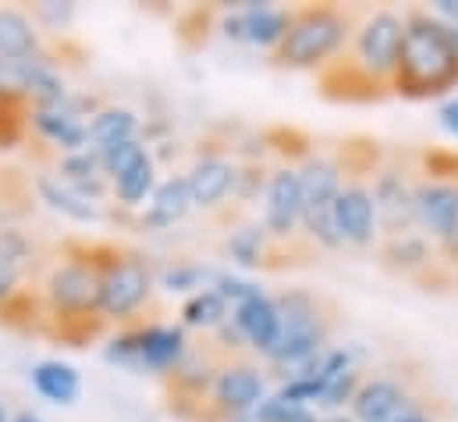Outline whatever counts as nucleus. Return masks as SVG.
<instances>
[{"mask_svg":"<svg viewBox=\"0 0 458 422\" xmlns=\"http://www.w3.org/2000/svg\"><path fill=\"white\" fill-rule=\"evenodd\" d=\"M391 89L405 100H448L458 89V46L452 29L430 11L405 14L402 57Z\"/></svg>","mask_w":458,"mask_h":422,"instance_id":"nucleus-1","label":"nucleus"},{"mask_svg":"<svg viewBox=\"0 0 458 422\" xmlns=\"http://www.w3.org/2000/svg\"><path fill=\"white\" fill-rule=\"evenodd\" d=\"M352 36H355L352 14H344L342 7H331V4H313V7L292 11L288 36L274 54L281 68L317 72V68H327L335 57H342Z\"/></svg>","mask_w":458,"mask_h":422,"instance_id":"nucleus-2","label":"nucleus"},{"mask_svg":"<svg viewBox=\"0 0 458 422\" xmlns=\"http://www.w3.org/2000/svg\"><path fill=\"white\" fill-rule=\"evenodd\" d=\"M277 309H281V337L270 348L267 362L281 373L310 362L313 355H320L324 348H331V316L320 295L306 291V288H288L277 295Z\"/></svg>","mask_w":458,"mask_h":422,"instance_id":"nucleus-3","label":"nucleus"},{"mask_svg":"<svg viewBox=\"0 0 458 422\" xmlns=\"http://www.w3.org/2000/svg\"><path fill=\"white\" fill-rule=\"evenodd\" d=\"M402 36H405V14L398 11H373L355 25V36L348 43L344 75L359 79L362 89H387L398 72L402 57Z\"/></svg>","mask_w":458,"mask_h":422,"instance_id":"nucleus-4","label":"nucleus"},{"mask_svg":"<svg viewBox=\"0 0 458 422\" xmlns=\"http://www.w3.org/2000/svg\"><path fill=\"white\" fill-rule=\"evenodd\" d=\"M302 174V231L313 245L320 249H344L338 224H335V207L344 189V171L335 156H306L299 164Z\"/></svg>","mask_w":458,"mask_h":422,"instance_id":"nucleus-5","label":"nucleus"},{"mask_svg":"<svg viewBox=\"0 0 458 422\" xmlns=\"http://www.w3.org/2000/svg\"><path fill=\"white\" fill-rule=\"evenodd\" d=\"M100 277H104V259H97L93 252L68 256L64 263H57L47 277V299L54 313L61 319H82V323H89V316L100 319Z\"/></svg>","mask_w":458,"mask_h":422,"instance_id":"nucleus-6","label":"nucleus"},{"mask_svg":"<svg viewBox=\"0 0 458 422\" xmlns=\"http://www.w3.org/2000/svg\"><path fill=\"white\" fill-rule=\"evenodd\" d=\"M153 295V270L135 252H111L100 277V319L128 323Z\"/></svg>","mask_w":458,"mask_h":422,"instance_id":"nucleus-7","label":"nucleus"},{"mask_svg":"<svg viewBox=\"0 0 458 422\" xmlns=\"http://www.w3.org/2000/svg\"><path fill=\"white\" fill-rule=\"evenodd\" d=\"M416 231L458 259V174H427L416 181Z\"/></svg>","mask_w":458,"mask_h":422,"instance_id":"nucleus-8","label":"nucleus"},{"mask_svg":"<svg viewBox=\"0 0 458 422\" xmlns=\"http://www.w3.org/2000/svg\"><path fill=\"white\" fill-rule=\"evenodd\" d=\"M263 227L274 241H292L302 231V174H299V167L281 164L267 174Z\"/></svg>","mask_w":458,"mask_h":422,"instance_id":"nucleus-9","label":"nucleus"},{"mask_svg":"<svg viewBox=\"0 0 458 422\" xmlns=\"http://www.w3.org/2000/svg\"><path fill=\"white\" fill-rule=\"evenodd\" d=\"M288 25H292V11L277 7V4H267V0H242L221 21V32L228 36L231 43L277 50L284 43V36H288Z\"/></svg>","mask_w":458,"mask_h":422,"instance_id":"nucleus-10","label":"nucleus"},{"mask_svg":"<svg viewBox=\"0 0 458 422\" xmlns=\"http://www.w3.org/2000/svg\"><path fill=\"white\" fill-rule=\"evenodd\" d=\"M369 192H373V207L380 216V234L398 238V234L416 231V181H409L402 167L373 171Z\"/></svg>","mask_w":458,"mask_h":422,"instance_id":"nucleus-11","label":"nucleus"},{"mask_svg":"<svg viewBox=\"0 0 458 422\" xmlns=\"http://www.w3.org/2000/svg\"><path fill=\"white\" fill-rule=\"evenodd\" d=\"M210 394H214L217 412H225L231 419H249L274 391H270L267 376L256 366H249V362H228V366L217 369V380H214Z\"/></svg>","mask_w":458,"mask_h":422,"instance_id":"nucleus-12","label":"nucleus"},{"mask_svg":"<svg viewBox=\"0 0 458 422\" xmlns=\"http://www.w3.org/2000/svg\"><path fill=\"white\" fill-rule=\"evenodd\" d=\"M335 224L348 249H369L380 238V216L373 207V192L366 181L348 178L335 207Z\"/></svg>","mask_w":458,"mask_h":422,"instance_id":"nucleus-13","label":"nucleus"},{"mask_svg":"<svg viewBox=\"0 0 458 422\" xmlns=\"http://www.w3.org/2000/svg\"><path fill=\"white\" fill-rule=\"evenodd\" d=\"M189 178V192H192V207L196 210H217L225 207V199L238 192L242 181V167L225 156V153H207L192 164Z\"/></svg>","mask_w":458,"mask_h":422,"instance_id":"nucleus-14","label":"nucleus"},{"mask_svg":"<svg viewBox=\"0 0 458 422\" xmlns=\"http://www.w3.org/2000/svg\"><path fill=\"white\" fill-rule=\"evenodd\" d=\"M231 323L238 326L242 341L249 348H256L263 359L270 355V348L277 344L281 337V309H277V299H270L263 288H256L245 302H238L231 309Z\"/></svg>","mask_w":458,"mask_h":422,"instance_id":"nucleus-15","label":"nucleus"},{"mask_svg":"<svg viewBox=\"0 0 458 422\" xmlns=\"http://www.w3.org/2000/svg\"><path fill=\"white\" fill-rule=\"evenodd\" d=\"M409 401L412 394L398 376H366L348 412L355 422H391Z\"/></svg>","mask_w":458,"mask_h":422,"instance_id":"nucleus-16","label":"nucleus"},{"mask_svg":"<svg viewBox=\"0 0 458 422\" xmlns=\"http://www.w3.org/2000/svg\"><path fill=\"white\" fill-rule=\"evenodd\" d=\"M185 355H189V337L182 326H167V323L139 326V373L178 369Z\"/></svg>","mask_w":458,"mask_h":422,"instance_id":"nucleus-17","label":"nucleus"},{"mask_svg":"<svg viewBox=\"0 0 458 422\" xmlns=\"http://www.w3.org/2000/svg\"><path fill=\"white\" fill-rule=\"evenodd\" d=\"M29 121H32L36 135L47 139L50 146H57L64 156L89 149V124L68 106V100L61 106H36Z\"/></svg>","mask_w":458,"mask_h":422,"instance_id":"nucleus-18","label":"nucleus"},{"mask_svg":"<svg viewBox=\"0 0 458 422\" xmlns=\"http://www.w3.org/2000/svg\"><path fill=\"white\" fill-rule=\"evenodd\" d=\"M192 207V192H189V178L178 174V178H167L157 185V192L149 196V207L142 213V227L149 231H164V227H174L182 224Z\"/></svg>","mask_w":458,"mask_h":422,"instance_id":"nucleus-19","label":"nucleus"},{"mask_svg":"<svg viewBox=\"0 0 458 422\" xmlns=\"http://www.w3.org/2000/svg\"><path fill=\"white\" fill-rule=\"evenodd\" d=\"M32 380V391L50 401V405H75L79 394H82V376L72 362H61V359H43L32 366L29 373Z\"/></svg>","mask_w":458,"mask_h":422,"instance_id":"nucleus-20","label":"nucleus"},{"mask_svg":"<svg viewBox=\"0 0 458 422\" xmlns=\"http://www.w3.org/2000/svg\"><path fill=\"white\" fill-rule=\"evenodd\" d=\"M57 178H61L68 189H75L82 199H89V203H100L104 192H107V181H111V178L104 174V164H100V153H97V149H82V153L64 156Z\"/></svg>","mask_w":458,"mask_h":422,"instance_id":"nucleus-21","label":"nucleus"},{"mask_svg":"<svg viewBox=\"0 0 458 422\" xmlns=\"http://www.w3.org/2000/svg\"><path fill=\"white\" fill-rule=\"evenodd\" d=\"M32 263V241L18 227H0V309L11 306L25 266Z\"/></svg>","mask_w":458,"mask_h":422,"instance_id":"nucleus-22","label":"nucleus"},{"mask_svg":"<svg viewBox=\"0 0 458 422\" xmlns=\"http://www.w3.org/2000/svg\"><path fill=\"white\" fill-rule=\"evenodd\" d=\"M0 57L7 61H32L39 57V32L36 21L18 7H0Z\"/></svg>","mask_w":458,"mask_h":422,"instance_id":"nucleus-23","label":"nucleus"},{"mask_svg":"<svg viewBox=\"0 0 458 422\" xmlns=\"http://www.w3.org/2000/svg\"><path fill=\"white\" fill-rule=\"evenodd\" d=\"M384 259H387L391 270H402V274H427V270L437 263V245H434L423 231H409V234L387 238Z\"/></svg>","mask_w":458,"mask_h":422,"instance_id":"nucleus-24","label":"nucleus"},{"mask_svg":"<svg viewBox=\"0 0 458 422\" xmlns=\"http://www.w3.org/2000/svg\"><path fill=\"white\" fill-rule=\"evenodd\" d=\"M36 192H39V199L50 207L54 213H61V216H68V220H75V224H97L104 213L97 203H89V199H82L75 189H68L61 178H50V174H43L39 181H36Z\"/></svg>","mask_w":458,"mask_h":422,"instance_id":"nucleus-25","label":"nucleus"},{"mask_svg":"<svg viewBox=\"0 0 458 422\" xmlns=\"http://www.w3.org/2000/svg\"><path fill=\"white\" fill-rule=\"evenodd\" d=\"M139 135V117L124 106H104L89 117V149H111Z\"/></svg>","mask_w":458,"mask_h":422,"instance_id":"nucleus-26","label":"nucleus"},{"mask_svg":"<svg viewBox=\"0 0 458 422\" xmlns=\"http://www.w3.org/2000/svg\"><path fill=\"white\" fill-rule=\"evenodd\" d=\"M111 189H114L121 207H128V210L142 207L157 192V160H153V153L146 149L131 167H124L114 181H111Z\"/></svg>","mask_w":458,"mask_h":422,"instance_id":"nucleus-27","label":"nucleus"},{"mask_svg":"<svg viewBox=\"0 0 458 422\" xmlns=\"http://www.w3.org/2000/svg\"><path fill=\"white\" fill-rule=\"evenodd\" d=\"M270 241H274V238L267 234L263 224H242V227H234L228 238L231 263H238V266H245V270L263 266L267 256H270Z\"/></svg>","mask_w":458,"mask_h":422,"instance_id":"nucleus-28","label":"nucleus"},{"mask_svg":"<svg viewBox=\"0 0 458 422\" xmlns=\"http://www.w3.org/2000/svg\"><path fill=\"white\" fill-rule=\"evenodd\" d=\"M228 319H231V306L214 288H207L199 295H189V302L182 306V323L185 326H196V330H217Z\"/></svg>","mask_w":458,"mask_h":422,"instance_id":"nucleus-29","label":"nucleus"},{"mask_svg":"<svg viewBox=\"0 0 458 422\" xmlns=\"http://www.w3.org/2000/svg\"><path fill=\"white\" fill-rule=\"evenodd\" d=\"M362 380H366L362 369H348V373L331 376V380L324 384V394H320V401H317V412H320V416L348 412L352 401H355V394H359V387H362Z\"/></svg>","mask_w":458,"mask_h":422,"instance_id":"nucleus-30","label":"nucleus"},{"mask_svg":"<svg viewBox=\"0 0 458 422\" xmlns=\"http://www.w3.org/2000/svg\"><path fill=\"white\" fill-rule=\"evenodd\" d=\"M217 277H221V270H210L203 263H174V266H167L160 274V284L167 291H192V295H199V291L214 288Z\"/></svg>","mask_w":458,"mask_h":422,"instance_id":"nucleus-31","label":"nucleus"},{"mask_svg":"<svg viewBox=\"0 0 458 422\" xmlns=\"http://www.w3.org/2000/svg\"><path fill=\"white\" fill-rule=\"evenodd\" d=\"M29 89H32V68H29V61H7V57H0V104L29 100Z\"/></svg>","mask_w":458,"mask_h":422,"instance_id":"nucleus-32","label":"nucleus"},{"mask_svg":"<svg viewBox=\"0 0 458 422\" xmlns=\"http://www.w3.org/2000/svg\"><path fill=\"white\" fill-rule=\"evenodd\" d=\"M146 153V146L139 142V139H131V142H121V146H111V149H100V164H104V174L114 181L117 174L124 171V167H131L139 156Z\"/></svg>","mask_w":458,"mask_h":422,"instance_id":"nucleus-33","label":"nucleus"},{"mask_svg":"<svg viewBox=\"0 0 458 422\" xmlns=\"http://www.w3.org/2000/svg\"><path fill=\"white\" fill-rule=\"evenodd\" d=\"M104 355H107V362L139 373V326H135V330H121V333H114Z\"/></svg>","mask_w":458,"mask_h":422,"instance_id":"nucleus-34","label":"nucleus"},{"mask_svg":"<svg viewBox=\"0 0 458 422\" xmlns=\"http://www.w3.org/2000/svg\"><path fill=\"white\" fill-rule=\"evenodd\" d=\"M434 117H437V128H441L448 139H455L458 142V93L455 97H448V100H441Z\"/></svg>","mask_w":458,"mask_h":422,"instance_id":"nucleus-35","label":"nucleus"},{"mask_svg":"<svg viewBox=\"0 0 458 422\" xmlns=\"http://www.w3.org/2000/svg\"><path fill=\"white\" fill-rule=\"evenodd\" d=\"M36 14L61 29V25H68V21L75 18V7H72V4H61V7H57L54 0H47V4H39V7H36Z\"/></svg>","mask_w":458,"mask_h":422,"instance_id":"nucleus-36","label":"nucleus"},{"mask_svg":"<svg viewBox=\"0 0 458 422\" xmlns=\"http://www.w3.org/2000/svg\"><path fill=\"white\" fill-rule=\"evenodd\" d=\"M391 422H437V419H434V412H430L420 398H412V401H409V405H405V409H402Z\"/></svg>","mask_w":458,"mask_h":422,"instance_id":"nucleus-37","label":"nucleus"},{"mask_svg":"<svg viewBox=\"0 0 458 422\" xmlns=\"http://www.w3.org/2000/svg\"><path fill=\"white\" fill-rule=\"evenodd\" d=\"M430 14H434L437 21H445L448 29H458V0H434Z\"/></svg>","mask_w":458,"mask_h":422,"instance_id":"nucleus-38","label":"nucleus"},{"mask_svg":"<svg viewBox=\"0 0 458 422\" xmlns=\"http://www.w3.org/2000/svg\"><path fill=\"white\" fill-rule=\"evenodd\" d=\"M288 422H320V412H313V409H299Z\"/></svg>","mask_w":458,"mask_h":422,"instance_id":"nucleus-39","label":"nucleus"},{"mask_svg":"<svg viewBox=\"0 0 458 422\" xmlns=\"http://www.w3.org/2000/svg\"><path fill=\"white\" fill-rule=\"evenodd\" d=\"M320 422H355L352 412H331V416H320Z\"/></svg>","mask_w":458,"mask_h":422,"instance_id":"nucleus-40","label":"nucleus"},{"mask_svg":"<svg viewBox=\"0 0 458 422\" xmlns=\"http://www.w3.org/2000/svg\"><path fill=\"white\" fill-rule=\"evenodd\" d=\"M11 422H39V419H36L32 412H21V416H14V419H11Z\"/></svg>","mask_w":458,"mask_h":422,"instance_id":"nucleus-41","label":"nucleus"},{"mask_svg":"<svg viewBox=\"0 0 458 422\" xmlns=\"http://www.w3.org/2000/svg\"><path fill=\"white\" fill-rule=\"evenodd\" d=\"M0 422H11V419H7V416H4V409H0Z\"/></svg>","mask_w":458,"mask_h":422,"instance_id":"nucleus-42","label":"nucleus"}]
</instances>
